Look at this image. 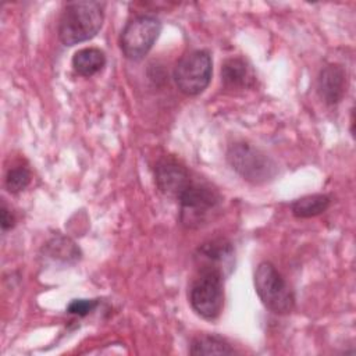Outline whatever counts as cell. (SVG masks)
<instances>
[{"label": "cell", "mask_w": 356, "mask_h": 356, "mask_svg": "<svg viewBox=\"0 0 356 356\" xmlns=\"http://www.w3.org/2000/svg\"><path fill=\"white\" fill-rule=\"evenodd\" d=\"M104 19V4L100 1H72L61 14L58 38L63 44L74 46L97 35Z\"/></svg>", "instance_id": "1"}, {"label": "cell", "mask_w": 356, "mask_h": 356, "mask_svg": "<svg viewBox=\"0 0 356 356\" xmlns=\"http://www.w3.org/2000/svg\"><path fill=\"white\" fill-rule=\"evenodd\" d=\"M181 204V222L188 228L206 224L221 203L220 193L210 185L192 181L178 197Z\"/></svg>", "instance_id": "5"}, {"label": "cell", "mask_w": 356, "mask_h": 356, "mask_svg": "<svg viewBox=\"0 0 356 356\" xmlns=\"http://www.w3.org/2000/svg\"><path fill=\"white\" fill-rule=\"evenodd\" d=\"M96 305H97V302L93 299H74L68 303L67 312L70 314L85 317L96 307Z\"/></svg>", "instance_id": "17"}, {"label": "cell", "mask_w": 356, "mask_h": 356, "mask_svg": "<svg viewBox=\"0 0 356 356\" xmlns=\"http://www.w3.org/2000/svg\"><path fill=\"white\" fill-rule=\"evenodd\" d=\"M0 216H1V228H3V231L11 229L15 225V217H14V214L8 210V207L4 203L1 204Z\"/></svg>", "instance_id": "18"}, {"label": "cell", "mask_w": 356, "mask_h": 356, "mask_svg": "<svg viewBox=\"0 0 356 356\" xmlns=\"http://www.w3.org/2000/svg\"><path fill=\"white\" fill-rule=\"evenodd\" d=\"M46 254L53 260L72 263L79 259L78 246L65 236H54L46 243Z\"/></svg>", "instance_id": "15"}, {"label": "cell", "mask_w": 356, "mask_h": 356, "mask_svg": "<svg viewBox=\"0 0 356 356\" xmlns=\"http://www.w3.org/2000/svg\"><path fill=\"white\" fill-rule=\"evenodd\" d=\"M6 188L11 193H18L24 191L29 182H31V172L26 167L18 165L14 168H10L6 174Z\"/></svg>", "instance_id": "16"}, {"label": "cell", "mask_w": 356, "mask_h": 356, "mask_svg": "<svg viewBox=\"0 0 356 356\" xmlns=\"http://www.w3.org/2000/svg\"><path fill=\"white\" fill-rule=\"evenodd\" d=\"M106 65V56L100 49L85 47L78 50L72 57L74 70L82 76H92Z\"/></svg>", "instance_id": "12"}, {"label": "cell", "mask_w": 356, "mask_h": 356, "mask_svg": "<svg viewBox=\"0 0 356 356\" xmlns=\"http://www.w3.org/2000/svg\"><path fill=\"white\" fill-rule=\"evenodd\" d=\"M154 181L161 193L168 197H178L192 182L189 171L174 160L164 159L154 168Z\"/></svg>", "instance_id": "8"}, {"label": "cell", "mask_w": 356, "mask_h": 356, "mask_svg": "<svg viewBox=\"0 0 356 356\" xmlns=\"http://www.w3.org/2000/svg\"><path fill=\"white\" fill-rule=\"evenodd\" d=\"M221 81L227 89L238 90L250 88L253 85L254 76L243 58L232 57L222 63Z\"/></svg>", "instance_id": "11"}, {"label": "cell", "mask_w": 356, "mask_h": 356, "mask_svg": "<svg viewBox=\"0 0 356 356\" xmlns=\"http://www.w3.org/2000/svg\"><path fill=\"white\" fill-rule=\"evenodd\" d=\"M161 32V22L153 15H136L127 22L120 35V47L128 60L143 58Z\"/></svg>", "instance_id": "7"}, {"label": "cell", "mask_w": 356, "mask_h": 356, "mask_svg": "<svg viewBox=\"0 0 356 356\" xmlns=\"http://www.w3.org/2000/svg\"><path fill=\"white\" fill-rule=\"evenodd\" d=\"M227 160L232 170L254 185L273 181L278 172V165L270 156L246 142L232 143L227 152Z\"/></svg>", "instance_id": "3"}, {"label": "cell", "mask_w": 356, "mask_h": 356, "mask_svg": "<svg viewBox=\"0 0 356 356\" xmlns=\"http://www.w3.org/2000/svg\"><path fill=\"white\" fill-rule=\"evenodd\" d=\"M331 204V197L323 193L307 195L296 199L291 204L292 214L298 218H312L324 213Z\"/></svg>", "instance_id": "13"}, {"label": "cell", "mask_w": 356, "mask_h": 356, "mask_svg": "<svg viewBox=\"0 0 356 356\" xmlns=\"http://www.w3.org/2000/svg\"><path fill=\"white\" fill-rule=\"evenodd\" d=\"M191 355H232L235 350L231 345L217 335H199L193 338L189 349Z\"/></svg>", "instance_id": "14"}, {"label": "cell", "mask_w": 356, "mask_h": 356, "mask_svg": "<svg viewBox=\"0 0 356 356\" xmlns=\"http://www.w3.org/2000/svg\"><path fill=\"white\" fill-rule=\"evenodd\" d=\"M196 259L200 261L199 267L216 268L224 274L225 267H232L234 249L231 242H228L227 239H213L199 246Z\"/></svg>", "instance_id": "10"}, {"label": "cell", "mask_w": 356, "mask_h": 356, "mask_svg": "<svg viewBox=\"0 0 356 356\" xmlns=\"http://www.w3.org/2000/svg\"><path fill=\"white\" fill-rule=\"evenodd\" d=\"M317 90L324 103L328 106L338 104L346 90V72L343 67L339 64L325 65L318 74Z\"/></svg>", "instance_id": "9"}, {"label": "cell", "mask_w": 356, "mask_h": 356, "mask_svg": "<svg viewBox=\"0 0 356 356\" xmlns=\"http://www.w3.org/2000/svg\"><path fill=\"white\" fill-rule=\"evenodd\" d=\"M254 288L261 303L275 314H286L295 307V295L270 261H261L254 271Z\"/></svg>", "instance_id": "4"}, {"label": "cell", "mask_w": 356, "mask_h": 356, "mask_svg": "<svg viewBox=\"0 0 356 356\" xmlns=\"http://www.w3.org/2000/svg\"><path fill=\"white\" fill-rule=\"evenodd\" d=\"M189 303L204 320H216L224 306V274L216 268L199 267L189 286Z\"/></svg>", "instance_id": "2"}, {"label": "cell", "mask_w": 356, "mask_h": 356, "mask_svg": "<svg viewBox=\"0 0 356 356\" xmlns=\"http://www.w3.org/2000/svg\"><path fill=\"white\" fill-rule=\"evenodd\" d=\"M213 71L211 56L206 50H193L182 56L174 68V81L186 96L200 95L210 83Z\"/></svg>", "instance_id": "6"}]
</instances>
